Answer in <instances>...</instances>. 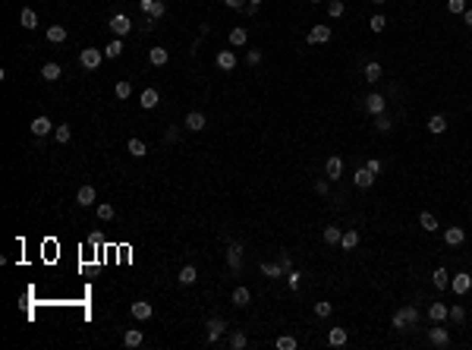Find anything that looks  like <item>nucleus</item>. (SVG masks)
Returning a JSON list of instances; mask_svg holds the SVG:
<instances>
[{
    "instance_id": "1",
    "label": "nucleus",
    "mask_w": 472,
    "mask_h": 350,
    "mask_svg": "<svg viewBox=\"0 0 472 350\" xmlns=\"http://www.w3.org/2000/svg\"><path fill=\"white\" fill-rule=\"evenodd\" d=\"M101 60H104V50H94V48H85L79 54V63L85 66V70H98Z\"/></svg>"
},
{
    "instance_id": "54",
    "label": "nucleus",
    "mask_w": 472,
    "mask_h": 350,
    "mask_svg": "<svg viewBox=\"0 0 472 350\" xmlns=\"http://www.w3.org/2000/svg\"><path fill=\"white\" fill-rule=\"evenodd\" d=\"M315 193H321V196H328V180H315Z\"/></svg>"
},
{
    "instance_id": "2",
    "label": "nucleus",
    "mask_w": 472,
    "mask_h": 350,
    "mask_svg": "<svg viewBox=\"0 0 472 350\" xmlns=\"http://www.w3.org/2000/svg\"><path fill=\"white\" fill-rule=\"evenodd\" d=\"M110 32H114L117 38L129 35V32H132V22H129V16H126V13H117L114 19H110Z\"/></svg>"
},
{
    "instance_id": "26",
    "label": "nucleus",
    "mask_w": 472,
    "mask_h": 350,
    "mask_svg": "<svg viewBox=\"0 0 472 350\" xmlns=\"http://www.w3.org/2000/svg\"><path fill=\"white\" fill-rule=\"evenodd\" d=\"M444 130H447V120H444L441 114H434L431 120H428V133H434V136H441Z\"/></svg>"
},
{
    "instance_id": "52",
    "label": "nucleus",
    "mask_w": 472,
    "mask_h": 350,
    "mask_svg": "<svg viewBox=\"0 0 472 350\" xmlns=\"http://www.w3.org/2000/svg\"><path fill=\"white\" fill-rule=\"evenodd\" d=\"M390 126H393V123L387 120V117H384V114H378V130H381V133H387Z\"/></svg>"
},
{
    "instance_id": "39",
    "label": "nucleus",
    "mask_w": 472,
    "mask_h": 350,
    "mask_svg": "<svg viewBox=\"0 0 472 350\" xmlns=\"http://www.w3.org/2000/svg\"><path fill=\"white\" fill-rule=\"evenodd\" d=\"M164 13H167V6L161 3V0H154V3H151V10H148V19L154 22V19H161V16H164Z\"/></svg>"
},
{
    "instance_id": "32",
    "label": "nucleus",
    "mask_w": 472,
    "mask_h": 350,
    "mask_svg": "<svg viewBox=\"0 0 472 350\" xmlns=\"http://www.w3.org/2000/svg\"><path fill=\"white\" fill-rule=\"evenodd\" d=\"M54 139H57V142H70V139H73V126H70V123L57 126V130H54Z\"/></svg>"
},
{
    "instance_id": "3",
    "label": "nucleus",
    "mask_w": 472,
    "mask_h": 350,
    "mask_svg": "<svg viewBox=\"0 0 472 350\" xmlns=\"http://www.w3.org/2000/svg\"><path fill=\"white\" fill-rule=\"evenodd\" d=\"M450 287H453V294H469L472 290V275H466V271H460V275H453L450 278Z\"/></svg>"
},
{
    "instance_id": "11",
    "label": "nucleus",
    "mask_w": 472,
    "mask_h": 350,
    "mask_svg": "<svg viewBox=\"0 0 472 350\" xmlns=\"http://www.w3.org/2000/svg\"><path fill=\"white\" fill-rule=\"evenodd\" d=\"M463 240H466L463 227H447V230H444V243H447V246H463Z\"/></svg>"
},
{
    "instance_id": "29",
    "label": "nucleus",
    "mask_w": 472,
    "mask_h": 350,
    "mask_svg": "<svg viewBox=\"0 0 472 350\" xmlns=\"http://www.w3.org/2000/svg\"><path fill=\"white\" fill-rule=\"evenodd\" d=\"M340 246H343V250H356V246H359V234H356V230H346V234L340 237Z\"/></svg>"
},
{
    "instance_id": "15",
    "label": "nucleus",
    "mask_w": 472,
    "mask_h": 350,
    "mask_svg": "<svg viewBox=\"0 0 472 350\" xmlns=\"http://www.w3.org/2000/svg\"><path fill=\"white\" fill-rule=\"evenodd\" d=\"M195 278H199L195 265H183V268H179V275H176V281H179V284H186V287H189V284H195Z\"/></svg>"
},
{
    "instance_id": "47",
    "label": "nucleus",
    "mask_w": 472,
    "mask_h": 350,
    "mask_svg": "<svg viewBox=\"0 0 472 350\" xmlns=\"http://www.w3.org/2000/svg\"><path fill=\"white\" fill-rule=\"evenodd\" d=\"M406 325H409V322H406V312L397 309V312H393V328H406Z\"/></svg>"
},
{
    "instance_id": "28",
    "label": "nucleus",
    "mask_w": 472,
    "mask_h": 350,
    "mask_svg": "<svg viewBox=\"0 0 472 350\" xmlns=\"http://www.w3.org/2000/svg\"><path fill=\"white\" fill-rule=\"evenodd\" d=\"M142 341H145V335H142V331H139V328H132V331H126V338H123V344H126V347H129V350H132V347H139V344H142Z\"/></svg>"
},
{
    "instance_id": "13",
    "label": "nucleus",
    "mask_w": 472,
    "mask_h": 350,
    "mask_svg": "<svg viewBox=\"0 0 472 350\" xmlns=\"http://www.w3.org/2000/svg\"><path fill=\"white\" fill-rule=\"evenodd\" d=\"M365 110H368V114H375V117L384 114V95H368L365 98Z\"/></svg>"
},
{
    "instance_id": "22",
    "label": "nucleus",
    "mask_w": 472,
    "mask_h": 350,
    "mask_svg": "<svg viewBox=\"0 0 472 350\" xmlns=\"http://www.w3.org/2000/svg\"><path fill=\"white\" fill-rule=\"evenodd\" d=\"M431 284H434L437 290H447V284H450V278H447V268H434V275H431Z\"/></svg>"
},
{
    "instance_id": "17",
    "label": "nucleus",
    "mask_w": 472,
    "mask_h": 350,
    "mask_svg": "<svg viewBox=\"0 0 472 350\" xmlns=\"http://www.w3.org/2000/svg\"><path fill=\"white\" fill-rule=\"evenodd\" d=\"M148 60H151L154 66H164V63L170 60V54H167V48H151V50H148Z\"/></svg>"
},
{
    "instance_id": "31",
    "label": "nucleus",
    "mask_w": 472,
    "mask_h": 350,
    "mask_svg": "<svg viewBox=\"0 0 472 350\" xmlns=\"http://www.w3.org/2000/svg\"><path fill=\"white\" fill-rule=\"evenodd\" d=\"M239 255H243V246H239V243H230V252H227L230 268H239Z\"/></svg>"
},
{
    "instance_id": "48",
    "label": "nucleus",
    "mask_w": 472,
    "mask_h": 350,
    "mask_svg": "<svg viewBox=\"0 0 472 350\" xmlns=\"http://www.w3.org/2000/svg\"><path fill=\"white\" fill-rule=\"evenodd\" d=\"M403 312H406L409 325H416V322H419V309H416V306H403Z\"/></svg>"
},
{
    "instance_id": "59",
    "label": "nucleus",
    "mask_w": 472,
    "mask_h": 350,
    "mask_svg": "<svg viewBox=\"0 0 472 350\" xmlns=\"http://www.w3.org/2000/svg\"><path fill=\"white\" fill-rule=\"evenodd\" d=\"M249 3H252V6H258V3H261V0H249Z\"/></svg>"
},
{
    "instance_id": "9",
    "label": "nucleus",
    "mask_w": 472,
    "mask_h": 350,
    "mask_svg": "<svg viewBox=\"0 0 472 350\" xmlns=\"http://www.w3.org/2000/svg\"><path fill=\"white\" fill-rule=\"evenodd\" d=\"M186 130H192V133L205 130V114H202V110H189V114H186Z\"/></svg>"
},
{
    "instance_id": "60",
    "label": "nucleus",
    "mask_w": 472,
    "mask_h": 350,
    "mask_svg": "<svg viewBox=\"0 0 472 350\" xmlns=\"http://www.w3.org/2000/svg\"><path fill=\"white\" fill-rule=\"evenodd\" d=\"M372 3H384V0H372Z\"/></svg>"
},
{
    "instance_id": "8",
    "label": "nucleus",
    "mask_w": 472,
    "mask_h": 350,
    "mask_svg": "<svg viewBox=\"0 0 472 350\" xmlns=\"http://www.w3.org/2000/svg\"><path fill=\"white\" fill-rule=\"evenodd\" d=\"M224 328H227L224 319H211V322H208V344H217L220 335H224Z\"/></svg>"
},
{
    "instance_id": "53",
    "label": "nucleus",
    "mask_w": 472,
    "mask_h": 350,
    "mask_svg": "<svg viewBox=\"0 0 472 350\" xmlns=\"http://www.w3.org/2000/svg\"><path fill=\"white\" fill-rule=\"evenodd\" d=\"M246 60L252 63V66H255V63H261V50H249V54H246Z\"/></svg>"
},
{
    "instance_id": "12",
    "label": "nucleus",
    "mask_w": 472,
    "mask_h": 350,
    "mask_svg": "<svg viewBox=\"0 0 472 350\" xmlns=\"http://www.w3.org/2000/svg\"><path fill=\"white\" fill-rule=\"evenodd\" d=\"M158 101H161L158 89H145V92H142V98H139V104H142L145 110H151V107H158Z\"/></svg>"
},
{
    "instance_id": "18",
    "label": "nucleus",
    "mask_w": 472,
    "mask_h": 350,
    "mask_svg": "<svg viewBox=\"0 0 472 350\" xmlns=\"http://www.w3.org/2000/svg\"><path fill=\"white\" fill-rule=\"evenodd\" d=\"M419 224H422L425 234H434V230H437V218L431 215V211H422V215H419Z\"/></svg>"
},
{
    "instance_id": "27",
    "label": "nucleus",
    "mask_w": 472,
    "mask_h": 350,
    "mask_svg": "<svg viewBox=\"0 0 472 350\" xmlns=\"http://www.w3.org/2000/svg\"><path fill=\"white\" fill-rule=\"evenodd\" d=\"M340 237H343V234H340V227H337V224L324 227V243H328V246H337V243H340Z\"/></svg>"
},
{
    "instance_id": "55",
    "label": "nucleus",
    "mask_w": 472,
    "mask_h": 350,
    "mask_svg": "<svg viewBox=\"0 0 472 350\" xmlns=\"http://www.w3.org/2000/svg\"><path fill=\"white\" fill-rule=\"evenodd\" d=\"M224 3L230 6V10H243V6H246V0H224Z\"/></svg>"
},
{
    "instance_id": "16",
    "label": "nucleus",
    "mask_w": 472,
    "mask_h": 350,
    "mask_svg": "<svg viewBox=\"0 0 472 350\" xmlns=\"http://www.w3.org/2000/svg\"><path fill=\"white\" fill-rule=\"evenodd\" d=\"M19 22H22V29H38V16H35V10H29V6H25V10L19 13Z\"/></svg>"
},
{
    "instance_id": "49",
    "label": "nucleus",
    "mask_w": 472,
    "mask_h": 350,
    "mask_svg": "<svg viewBox=\"0 0 472 350\" xmlns=\"http://www.w3.org/2000/svg\"><path fill=\"white\" fill-rule=\"evenodd\" d=\"M230 347H236V350L246 347V335H243V331H233V338H230Z\"/></svg>"
},
{
    "instance_id": "40",
    "label": "nucleus",
    "mask_w": 472,
    "mask_h": 350,
    "mask_svg": "<svg viewBox=\"0 0 472 350\" xmlns=\"http://www.w3.org/2000/svg\"><path fill=\"white\" fill-rule=\"evenodd\" d=\"M343 10H346V6H343V0H331V3H328V13H331V19H337V16H343Z\"/></svg>"
},
{
    "instance_id": "20",
    "label": "nucleus",
    "mask_w": 472,
    "mask_h": 350,
    "mask_svg": "<svg viewBox=\"0 0 472 350\" xmlns=\"http://www.w3.org/2000/svg\"><path fill=\"white\" fill-rule=\"evenodd\" d=\"M217 66H220V70H233V66H236V54H233V50H220V54H217Z\"/></svg>"
},
{
    "instance_id": "43",
    "label": "nucleus",
    "mask_w": 472,
    "mask_h": 350,
    "mask_svg": "<svg viewBox=\"0 0 472 350\" xmlns=\"http://www.w3.org/2000/svg\"><path fill=\"white\" fill-rule=\"evenodd\" d=\"M331 312H334V306H331V303H315V315H318V319H328Z\"/></svg>"
},
{
    "instance_id": "19",
    "label": "nucleus",
    "mask_w": 472,
    "mask_h": 350,
    "mask_svg": "<svg viewBox=\"0 0 472 350\" xmlns=\"http://www.w3.org/2000/svg\"><path fill=\"white\" fill-rule=\"evenodd\" d=\"M60 73H63V70H60V63H54V60L41 66V76H44V82H54V79H60Z\"/></svg>"
},
{
    "instance_id": "36",
    "label": "nucleus",
    "mask_w": 472,
    "mask_h": 350,
    "mask_svg": "<svg viewBox=\"0 0 472 350\" xmlns=\"http://www.w3.org/2000/svg\"><path fill=\"white\" fill-rule=\"evenodd\" d=\"M261 271L268 278H280L283 275V265H280V262H277V265H274V262H261Z\"/></svg>"
},
{
    "instance_id": "44",
    "label": "nucleus",
    "mask_w": 472,
    "mask_h": 350,
    "mask_svg": "<svg viewBox=\"0 0 472 350\" xmlns=\"http://www.w3.org/2000/svg\"><path fill=\"white\" fill-rule=\"evenodd\" d=\"M447 10H450V13H457V16H460V13H466V0H447Z\"/></svg>"
},
{
    "instance_id": "24",
    "label": "nucleus",
    "mask_w": 472,
    "mask_h": 350,
    "mask_svg": "<svg viewBox=\"0 0 472 350\" xmlns=\"http://www.w3.org/2000/svg\"><path fill=\"white\" fill-rule=\"evenodd\" d=\"M324 170H328V177H331V180H337V177L343 174V161H340L337 155H334V158H328V167H324Z\"/></svg>"
},
{
    "instance_id": "56",
    "label": "nucleus",
    "mask_w": 472,
    "mask_h": 350,
    "mask_svg": "<svg viewBox=\"0 0 472 350\" xmlns=\"http://www.w3.org/2000/svg\"><path fill=\"white\" fill-rule=\"evenodd\" d=\"M164 139H167V142H176V130H173V126H170V130L164 133Z\"/></svg>"
},
{
    "instance_id": "30",
    "label": "nucleus",
    "mask_w": 472,
    "mask_h": 350,
    "mask_svg": "<svg viewBox=\"0 0 472 350\" xmlns=\"http://www.w3.org/2000/svg\"><path fill=\"white\" fill-rule=\"evenodd\" d=\"M246 41H249V32L243 29V25H236V29L230 32V45H236V48H239V45H246Z\"/></svg>"
},
{
    "instance_id": "38",
    "label": "nucleus",
    "mask_w": 472,
    "mask_h": 350,
    "mask_svg": "<svg viewBox=\"0 0 472 350\" xmlns=\"http://www.w3.org/2000/svg\"><path fill=\"white\" fill-rule=\"evenodd\" d=\"M114 95H117L120 101L129 98V95H132V85H129V82H117V85H114Z\"/></svg>"
},
{
    "instance_id": "46",
    "label": "nucleus",
    "mask_w": 472,
    "mask_h": 350,
    "mask_svg": "<svg viewBox=\"0 0 472 350\" xmlns=\"http://www.w3.org/2000/svg\"><path fill=\"white\" fill-rule=\"evenodd\" d=\"M368 25H372V32H384V29H387V19H384V16H372V22H368Z\"/></svg>"
},
{
    "instance_id": "51",
    "label": "nucleus",
    "mask_w": 472,
    "mask_h": 350,
    "mask_svg": "<svg viewBox=\"0 0 472 350\" xmlns=\"http://www.w3.org/2000/svg\"><path fill=\"white\" fill-rule=\"evenodd\" d=\"M365 167H368V170H372V174H375V177H378V174H381V161H378V158H368V161H365Z\"/></svg>"
},
{
    "instance_id": "42",
    "label": "nucleus",
    "mask_w": 472,
    "mask_h": 350,
    "mask_svg": "<svg viewBox=\"0 0 472 350\" xmlns=\"http://www.w3.org/2000/svg\"><path fill=\"white\" fill-rule=\"evenodd\" d=\"M277 350H296V338H290V335L277 338Z\"/></svg>"
},
{
    "instance_id": "37",
    "label": "nucleus",
    "mask_w": 472,
    "mask_h": 350,
    "mask_svg": "<svg viewBox=\"0 0 472 350\" xmlns=\"http://www.w3.org/2000/svg\"><path fill=\"white\" fill-rule=\"evenodd\" d=\"M249 300H252V294H249L246 287H236V290H233V303H236V306H249Z\"/></svg>"
},
{
    "instance_id": "45",
    "label": "nucleus",
    "mask_w": 472,
    "mask_h": 350,
    "mask_svg": "<svg viewBox=\"0 0 472 350\" xmlns=\"http://www.w3.org/2000/svg\"><path fill=\"white\" fill-rule=\"evenodd\" d=\"M450 319L457 322V325H460V322H466V309H463V306H450Z\"/></svg>"
},
{
    "instance_id": "41",
    "label": "nucleus",
    "mask_w": 472,
    "mask_h": 350,
    "mask_svg": "<svg viewBox=\"0 0 472 350\" xmlns=\"http://www.w3.org/2000/svg\"><path fill=\"white\" fill-rule=\"evenodd\" d=\"M94 211H98V218H101V221H110V218H114V205H107V202H101V205L94 208Z\"/></svg>"
},
{
    "instance_id": "34",
    "label": "nucleus",
    "mask_w": 472,
    "mask_h": 350,
    "mask_svg": "<svg viewBox=\"0 0 472 350\" xmlns=\"http://www.w3.org/2000/svg\"><path fill=\"white\" fill-rule=\"evenodd\" d=\"M365 79H368V82H378V79H381V63H375V60L365 63Z\"/></svg>"
},
{
    "instance_id": "33",
    "label": "nucleus",
    "mask_w": 472,
    "mask_h": 350,
    "mask_svg": "<svg viewBox=\"0 0 472 350\" xmlns=\"http://www.w3.org/2000/svg\"><path fill=\"white\" fill-rule=\"evenodd\" d=\"M120 54H123V41L114 38V41H110V45L104 48V57H110V60H114V57H120Z\"/></svg>"
},
{
    "instance_id": "7",
    "label": "nucleus",
    "mask_w": 472,
    "mask_h": 350,
    "mask_svg": "<svg viewBox=\"0 0 472 350\" xmlns=\"http://www.w3.org/2000/svg\"><path fill=\"white\" fill-rule=\"evenodd\" d=\"M353 183L359 186V190H368V186L375 183V174H372V170H368V167H359L356 174H353Z\"/></svg>"
},
{
    "instance_id": "57",
    "label": "nucleus",
    "mask_w": 472,
    "mask_h": 350,
    "mask_svg": "<svg viewBox=\"0 0 472 350\" xmlns=\"http://www.w3.org/2000/svg\"><path fill=\"white\" fill-rule=\"evenodd\" d=\"M463 22L472 25V6H466V13H463Z\"/></svg>"
},
{
    "instance_id": "61",
    "label": "nucleus",
    "mask_w": 472,
    "mask_h": 350,
    "mask_svg": "<svg viewBox=\"0 0 472 350\" xmlns=\"http://www.w3.org/2000/svg\"><path fill=\"white\" fill-rule=\"evenodd\" d=\"M315 3H321V0H315Z\"/></svg>"
},
{
    "instance_id": "6",
    "label": "nucleus",
    "mask_w": 472,
    "mask_h": 350,
    "mask_svg": "<svg viewBox=\"0 0 472 350\" xmlns=\"http://www.w3.org/2000/svg\"><path fill=\"white\" fill-rule=\"evenodd\" d=\"M428 341L434 347H447L450 344V331L447 328H428Z\"/></svg>"
},
{
    "instance_id": "10",
    "label": "nucleus",
    "mask_w": 472,
    "mask_h": 350,
    "mask_svg": "<svg viewBox=\"0 0 472 350\" xmlns=\"http://www.w3.org/2000/svg\"><path fill=\"white\" fill-rule=\"evenodd\" d=\"M129 309H132V315H135V319H139V322H148L151 315H154V309H151V303H145V300H139V303H132Z\"/></svg>"
},
{
    "instance_id": "4",
    "label": "nucleus",
    "mask_w": 472,
    "mask_h": 350,
    "mask_svg": "<svg viewBox=\"0 0 472 350\" xmlns=\"http://www.w3.org/2000/svg\"><path fill=\"white\" fill-rule=\"evenodd\" d=\"M29 130H32V136H38V139H44L47 133H54V123H50V117H35Z\"/></svg>"
},
{
    "instance_id": "35",
    "label": "nucleus",
    "mask_w": 472,
    "mask_h": 350,
    "mask_svg": "<svg viewBox=\"0 0 472 350\" xmlns=\"http://www.w3.org/2000/svg\"><path fill=\"white\" fill-rule=\"evenodd\" d=\"M328 341H331L334 347L346 344V328H331V335H328Z\"/></svg>"
},
{
    "instance_id": "23",
    "label": "nucleus",
    "mask_w": 472,
    "mask_h": 350,
    "mask_svg": "<svg viewBox=\"0 0 472 350\" xmlns=\"http://www.w3.org/2000/svg\"><path fill=\"white\" fill-rule=\"evenodd\" d=\"M126 151H129L132 158H145V151H148V149H145L142 139H129V142H126Z\"/></svg>"
},
{
    "instance_id": "14",
    "label": "nucleus",
    "mask_w": 472,
    "mask_h": 350,
    "mask_svg": "<svg viewBox=\"0 0 472 350\" xmlns=\"http://www.w3.org/2000/svg\"><path fill=\"white\" fill-rule=\"evenodd\" d=\"M447 315H450V309L444 303H431V306H428V319H431V322H444Z\"/></svg>"
},
{
    "instance_id": "25",
    "label": "nucleus",
    "mask_w": 472,
    "mask_h": 350,
    "mask_svg": "<svg viewBox=\"0 0 472 350\" xmlns=\"http://www.w3.org/2000/svg\"><path fill=\"white\" fill-rule=\"evenodd\" d=\"M47 41H50V45L66 41V29H63V25H50V29H47Z\"/></svg>"
},
{
    "instance_id": "5",
    "label": "nucleus",
    "mask_w": 472,
    "mask_h": 350,
    "mask_svg": "<svg viewBox=\"0 0 472 350\" xmlns=\"http://www.w3.org/2000/svg\"><path fill=\"white\" fill-rule=\"evenodd\" d=\"M331 41V25H312L308 29V45H324Z\"/></svg>"
},
{
    "instance_id": "21",
    "label": "nucleus",
    "mask_w": 472,
    "mask_h": 350,
    "mask_svg": "<svg viewBox=\"0 0 472 350\" xmlns=\"http://www.w3.org/2000/svg\"><path fill=\"white\" fill-rule=\"evenodd\" d=\"M76 202H79V205H94V186H82V190L76 193Z\"/></svg>"
},
{
    "instance_id": "50",
    "label": "nucleus",
    "mask_w": 472,
    "mask_h": 350,
    "mask_svg": "<svg viewBox=\"0 0 472 350\" xmlns=\"http://www.w3.org/2000/svg\"><path fill=\"white\" fill-rule=\"evenodd\" d=\"M299 281H302V275H299V271H287V284L293 287V290L299 287Z\"/></svg>"
},
{
    "instance_id": "58",
    "label": "nucleus",
    "mask_w": 472,
    "mask_h": 350,
    "mask_svg": "<svg viewBox=\"0 0 472 350\" xmlns=\"http://www.w3.org/2000/svg\"><path fill=\"white\" fill-rule=\"evenodd\" d=\"M151 3H154V0H139V6H142V13H148V10H151Z\"/></svg>"
}]
</instances>
